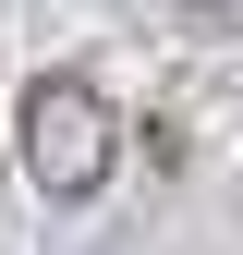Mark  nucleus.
<instances>
[{
  "instance_id": "1",
  "label": "nucleus",
  "mask_w": 243,
  "mask_h": 255,
  "mask_svg": "<svg viewBox=\"0 0 243 255\" xmlns=\"http://www.w3.org/2000/svg\"><path fill=\"white\" fill-rule=\"evenodd\" d=\"M12 146H24V182H37L49 207H85L110 182V158H122V122H110V98L85 73H37L12 98Z\"/></svg>"
},
{
  "instance_id": "2",
  "label": "nucleus",
  "mask_w": 243,
  "mask_h": 255,
  "mask_svg": "<svg viewBox=\"0 0 243 255\" xmlns=\"http://www.w3.org/2000/svg\"><path fill=\"white\" fill-rule=\"evenodd\" d=\"M182 12H207V24H243V0H182Z\"/></svg>"
},
{
  "instance_id": "3",
  "label": "nucleus",
  "mask_w": 243,
  "mask_h": 255,
  "mask_svg": "<svg viewBox=\"0 0 243 255\" xmlns=\"http://www.w3.org/2000/svg\"><path fill=\"white\" fill-rule=\"evenodd\" d=\"M85 255H134V243H85Z\"/></svg>"
}]
</instances>
